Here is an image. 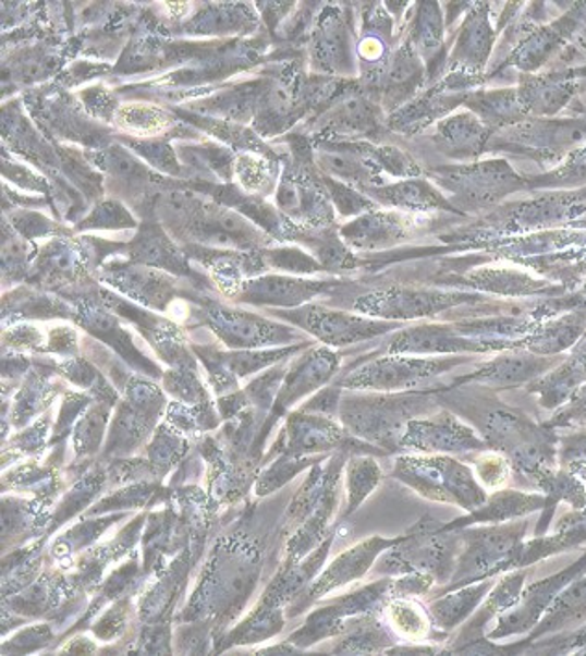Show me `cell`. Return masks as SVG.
<instances>
[{
    "label": "cell",
    "mask_w": 586,
    "mask_h": 656,
    "mask_svg": "<svg viewBox=\"0 0 586 656\" xmlns=\"http://www.w3.org/2000/svg\"><path fill=\"white\" fill-rule=\"evenodd\" d=\"M187 441L182 440L181 436L173 430L162 427L155 436V441L147 447L149 452V462L157 477H163L176 460L181 459L186 452Z\"/></svg>",
    "instance_id": "4dcf8cb0"
},
{
    "label": "cell",
    "mask_w": 586,
    "mask_h": 656,
    "mask_svg": "<svg viewBox=\"0 0 586 656\" xmlns=\"http://www.w3.org/2000/svg\"><path fill=\"white\" fill-rule=\"evenodd\" d=\"M281 319L297 325L306 330L308 335L318 338L327 345L342 348L358 341L371 340L377 336L387 335L393 328L400 327V323L379 321L369 317L353 316L337 309H327L323 306H300V308L288 309V312H274Z\"/></svg>",
    "instance_id": "52a82bcc"
},
{
    "label": "cell",
    "mask_w": 586,
    "mask_h": 656,
    "mask_svg": "<svg viewBox=\"0 0 586 656\" xmlns=\"http://www.w3.org/2000/svg\"><path fill=\"white\" fill-rule=\"evenodd\" d=\"M435 579L427 573H406L392 584V597H411L424 595L432 588Z\"/></svg>",
    "instance_id": "ab89813d"
},
{
    "label": "cell",
    "mask_w": 586,
    "mask_h": 656,
    "mask_svg": "<svg viewBox=\"0 0 586 656\" xmlns=\"http://www.w3.org/2000/svg\"><path fill=\"white\" fill-rule=\"evenodd\" d=\"M464 356H443V359H387L369 362L356 369L350 377L343 378L340 385L355 390H408L429 382L430 378L440 377L443 373L466 364Z\"/></svg>",
    "instance_id": "8992f818"
},
{
    "label": "cell",
    "mask_w": 586,
    "mask_h": 656,
    "mask_svg": "<svg viewBox=\"0 0 586 656\" xmlns=\"http://www.w3.org/2000/svg\"><path fill=\"white\" fill-rule=\"evenodd\" d=\"M524 581V575H512L503 579L498 588L493 590L492 594H488V599L485 605L472 614V618L464 623L462 631L456 634L455 645L448 647L451 653H464L469 645L477 644L483 640L485 627L492 621L496 616L503 612L505 608L512 607L518 599V590Z\"/></svg>",
    "instance_id": "ac0fdd59"
},
{
    "label": "cell",
    "mask_w": 586,
    "mask_h": 656,
    "mask_svg": "<svg viewBox=\"0 0 586 656\" xmlns=\"http://www.w3.org/2000/svg\"><path fill=\"white\" fill-rule=\"evenodd\" d=\"M105 422H107V412H89L81 425L76 427L75 433V451L78 459L95 454L100 449V438H102V430H105Z\"/></svg>",
    "instance_id": "836d02e7"
},
{
    "label": "cell",
    "mask_w": 586,
    "mask_h": 656,
    "mask_svg": "<svg viewBox=\"0 0 586 656\" xmlns=\"http://www.w3.org/2000/svg\"><path fill=\"white\" fill-rule=\"evenodd\" d=\"M472 425L450 410L424 415L406 425L401 449H416L425 454H472L487 451V441L477 436Z\"/></svg>",
    "instance_id": "9c48e42d"
},
{
    "label": "cell",
    "mask_w": 586,
    "mask_h": 656,
    "mask_svg": "<svg viewBox=\"0 0 586 656\" xmlns=\"http://www.w3.org/2000/svg\"><path fill=\"white\" fill-rule=\"evenodd\" d=\"M393 477L416 489L429 501L445 502L474 512L487 502L483 484L474 471L451 454L400 457L393 464Z\"/></svg>",
    "instance_id": "6da1fadb"
},
{
    "label": "cell",
    "mask_w": 586,
    "mask_h": 656,
    "mask_svg": "<svg viewBox=\"0 0 586 656\" xmlns=\"http://www.w3.org/2000/svg\"><path fill=\"white\" fill-rule=\"evenodd\" d=\"M210 325L229 348H266L300 340L301 336L284 325L268 321L249 312L216 308L210 312Z\"/></svg>",
    "instance_id": "5bb4252c"
},
{
    "label": "cell",
    "mask_w": 586,
    "mask_h": 656,
    "mask_svg": "<svg viewBox=\"0 0 586 656\" xmlns=\"http://www.w3.org/2000/svg\"><path fill=\"white\" fill-rule=\"evenodd\" d=\"M392 579H382L356 590L353 594L342 595L327 603L325 607L314 610L306 618L305 625L301 627L300 631L293 632L292 636L288 637V642H292L303 651L325 637L340 636L345 619L362 614H374L387 607L388 600L392 599Z\"/></svg>",
    "instance_id": "5b68a950"
},
{
    "label": "cell",
    "mask_w": 586,
    "mask_h": 656,
    "mask_svg": "<svg viewBox=\"0 0 586 656\" xmlns=\"http://www.w3.org/2000/svg\"><path fill=\"white\" fill-rule=\"evenodd\" d=\"M340 642L332 653H381L392 649L395 636L387 625H382L374 614H362L345 619Z\"/></svg>",
    "instance_id": "ffe728a7"
},
{
    "label": "cell",
    "mask_w": 586,
    "mask_h": 656,
    "mask_svg": "<svg viewBox=\"0 0 586 656\" xmlns=\"http://www.w3.org/2000/svg\"><path fill=\"white\" fill-rule=\"evenodd\" d=\"M123 515H110L107 520L82 521L81 525L73 526L65 536L57 539L52 545V551L58 558H65L73 552L81 551L82 547L91 544L107 531L108 526L121 520Z\"/></svg>",
    "instance_id": "1f68e13d"
},
{
    "label": "cell",
    "mask_w": 586,
    "mask_h": 656,
    "mask_svg": "<svg viewBox=\"0 0 586 656\" xmlns=\"http://www.w3.org/2000/svg\"><path fill=\"white\" fill-rule=\"evenodd\" d=\"M537 505H540V499H537V497L522 496V494H516V491L503 489V491H499L496 496L487 499V502L483 507L477 508L474 512H469L466 518L448 523L442 529L443 531H456V529L474 526L477 523H499V521L525 514V512H529L533 508H537Z\"/></svg>",
    "instance_id": "603a6c76"
},
{
    "label": "cell",
    "mask_w": 586,
    "mask_h": 656,
    "mask_svg": "<svg viewBox=\"0 0 586 656\" xmlns=\"http://www.w3.org/2000/svg\"><path fill=\"white\" fill-rule=\"evenodd\" d=\"M52 631L49 625L28 627L25 631L20 632L13 637L10 644L2 645V651H12V653H32V651L44 649L45 645L50 644L52 640Z\"/></svg>",
    "instance_id": "74e56055"
},
{
    "label": "cell",
    "mask_w": 586,
    "mask_h": 656,
    "mask_svg": "<svg viewBox=\"0 0 586 656\" xmlns=\"http://www.w3.org/2000/svg\"><path fill=\"white\" fill-rule=\"evenodd\" d=\"M548 366L542 359L529 356H499V359L483 364L477 372L469 373L466 377H459L455 385H480L490 388H506V386L522 385L530 377H535Z\"/></svg>",
    "instance_id": "d6986e66"
},
{
    "label": "cell",
    "mask_w": 586,
    "mask_h": 656,
    "mask_svg": "<svg viewBox=\"0 0 586 656\" xmlns=\"http://www.w3.org/2000/svg\"><path fill=\"white\" fill-rule=\"evenodd\" d=\"M347 510L345 515L353 514L362 501L381 483L382 471L371 459V454H351L347 459Z\"/></svg>",
    "instance_id": "484cf974"
},
{
    "label": "cell",
    "mask_w": 586,
    "mask_h": 656,
    "mask_svg": "<svg viewBox=\"0 0 586 656\" xmlns=\"http://www.w3.org/2000/svg\"><path fill=\"white\" fill-rule=\"evenodd\" d=\"M264 258L268 262V266L277 267L281 271L301 272V275L323 271V267L316 258L300 248H274L264 254Z\"/></svg>",
    "instance_id": "e575fe53"
},
{
    "label": "cell",
    "mask_w": 586,
    "mask_h": 656,
    "mask_svg": "<svg viewBox=\"0 0 586 656\" xmlns=\"http://www.w3.org/2000/svg\"><path fill=\"white\" fill-rule=\"evenodd\" d=\"M432 404H437V399H429V393L358 399L353 403L343 401L342 422L351 436L362 438L388 454L401 449L406 425L418 420L416 415H430Z\"/></svg>",
    "instance_id": "3957f363"
},
{
    "label": "cell",
    "mask_w": 586,
    "mask_h": 656,
    "mask_svg": "<svg viewBox=\"0 0 586 656\" xmlns=\"http://www.w3.org/2000/svg\"><path fill=\"white\" fill-rule=\"evenodd\" d=\"M487 139V129L474 112L456 113L445 119L438 126V142L442 143L445 153L459 160L474 158L477 150L483 149Z\"/></svg>",
    "instance_id": "44dd1931"
},
{
    "label": "cell",
    "mask_w": 586,
    "mask_h": 656,
    "mask_svg": "<svg viewBox=\"0 0 586 656\" xmlns=\"http://www.w3.org/2000/svg\"><path fill=\"white\" fill-rule=\"evenodd\" d=\"M338 406H340V388H327L321 391L318 396L310 399L308 403L301 406V412H308V414L327 415L332 417L337 414Z\"/></svg>",
    "instance_id": "60d3db41"
},
{
    "label": "cell",
    "mask_w": 586,
    "mask_h": 656,
    "mask_svg": "<svg viewBox=\"0 0 586 656\" xmlns=\"http://www.w3.org/2000/svg\"><path fill=\"white\" fill-rule=\"evenodd\" d=\"M512 180L505 163L487 161L451 171L440 179V184L455 193V203L462 198L468 206H483L492 203L499 187H511Z\"/></svg>",
    "instance_id": "9a60e30c"
},
{
    "label": "cell",
    "mask_w": 586,
    "mask_h": 656,
    "mask_svg": "<svg viewBox=\"0 0 586 656\" xmlns=\"http://www.w3.org/2000/svg\"><path fill=\"white\" fill-rule=\"evenodd\" d=\"M401 539H403V536L392 539L374 536V538L351 547L350 551L342 552L340 557L332 560L331 566L316 581H313V584L297 599L290 603L288 618H295L297 614L303 612L306 607H310L313 603L321 599L323 595L329 594L332 590L342 588V586H347L350 582L362 579L368 573L377 557L384 551H390L393 545L400 544Z\"/></svg>",
    "instance_id": "30bf717a"
},
{
    "label": "cell",
    "mask_w": 586,
    "mask_h": 656,
    "mask_svg": "<svg viewBox=\"0 0 586 656\" xmlns=\"http://www.w3.org/2000/svg\"><path fill=\"white\" fill-rule=\"evenodd\" d=\"M377 193L382 201H387L388 205L401 206L408 210H430V208H450L451 210L450 201H445L425 180H408V182H401L398 186L377 190Z\"/></svg>",
    "instance_id": "cb8c5ba5"
},
{
    "label": "cell",
    "mask_w": 586,
    "mask_h": 656,
    "mask_svg": "<svg viewBox=\"0 0 586 656\" xmlns=\"http://www.w3.org/2000/svg\"><path fill=\"white\" fill-rule=\"evenodd\" d=\"M350 436L332 417L300 410L288 415L286 427L269 451L268 459L279 454L318 457L327 451H342Z\"/></svg>",
    "instance_id": "7c38bea8"
},
{
    "label": "cell",
    "mask_w": 586,
    "mask_h": 656,
    "mask_svg": "<svg viewBox=\"0 0 586 656\" xmlns=\"http://www.w3.org/2000/svg\"><path fill=\"white\" fill-rule=\"evenodd\" d=\"M418 44L427 52H437L442 47V15L435 4L422 7V17L418 20Z\"/></svg>",
    "instance_id": "8d00e7d4"
},
{
    "label": "cell",
    "mask_w": 586,
    "mask_h": 656,
    "mask_svg": "<svg viewBox=\"0 0 586 656\" xmlns=\"http://www.w3.org/2000/svg\"><path fill=\"white\" fill-rule=\"evenodd\" d=\"M479 299L469 293L459 291L392 290L374 291L369 295L358 297L353 308L368 316L387 317V319H416V317L437 316L445 309L456 308L462 304H474Z\"/></svg>",
    "instance_id": "ba28073f"
},
{
    "label": "cell",
    "mask_w": 586,
    "mask_h": 656,
    "mask_svg": "<svg viewBox=\"0 0 586 656\" xmlns=\"http://www.w3.org/2000/svg\"><path fill=\"white\" fill-rule=\"evenodd\" d=\"M332 192H334V201H337V205L340 206V211L342 214H353V211H361L366 203L362 201L356 193L350 192V190H345V187L334 186L331 184Z\"/></svg>",
    "instance_id": "f6af8a7d"
},
{
    "label": "cell",
    "mask_w": 586,
    "mask_h": 656,
    "mask_svg": "<svg viewBox=\"0 0 586 656\" xmlns=\"http://www.w3.org/2000/svg\"><path fill=\"white\" fill-rule=\"evenodd\" d=\"M327 454L318 457H292V454H279L273 464L264 471L263 475L256 481V496H269L277 489H281L284 484L290 483L295 475L306 467H314L318 462H323Z\"/></svg>",
    "instance_id": "f1b7e54d"
},
{
    "label": "cell",
    "mask_w": 586,
    "mask_h": 656,
    "mask_svg": "<svg viewBox=\"0 0 586 656\" xmlns=\"http://www.w3.org/2000/svg\"><path fill=\"white\" fill-rule=\"evenodd\" d=\"M490 45H492V28L488 25L487 13L480 8H475V12L472 10L468 13L459 34V41L453 52L455 68H480L487 60Z\"/></svg>",
    "instance_id": "7402d4cb"
},
{
    "label": "cell",
    "mask_w": 586,
    "mask_h": 656,
    "mask_svg": "<svg viewBox=\"0 0 586 656\" xmlns=\"http://www.w3.org/2000/svg\"><path fill=\"white\" fill-rule=\"evenodd\" d=\"M475 471L479 478L483 488H498L501 484L506 483V478L511 475V467L499 452L480 451L479 457L475 459Z\"/></svg>",
    "instance_id": "d590c367"
},
{
    "label": "cell",
    "mask_w": 586,
    "mask_h": 656,
    "mask_svg": "<svg viewBox=\"0 0 586 656\" xmlns=\"http://www.w3.org/2000/svg\"><path fill=\"white\" fill-rule=\"evenodd\" d=\"M343 235L347 242L361 248L387 247L392 243L400 242V223L390 221V217L368 216L362 217L356 223L343 229Z\"/></svg>",
    "instance_id": "83f0119b"
},
{
    "label": "cell",
    "mask_w": 586,
    "mask_h": 656,
    "mask_svg": "<svg viewBox=\"0 0 586 656\" xmlns=\"http://www.w3.org/2000/svg\"><path fill=\"white\" fill-rule=\"evenodd\" d=\"M286 621L284 610L281 607H266L258 605L255 612L251 614L249 618L245 619L242 625H237L229 636L227 647L231 645L255 644V642H264L268 637H273L282 631Z\"/></svg>",
    "instance_id": "4316f807"
},
{
    "label": "cell",
    "mask_w": 586,
    "mask_h": 656,
    "mask_svg": "<svg viewBox=\"0 0 586 656\" xmlns=\"http://www.w3.org/2000/svg\"><path fill=\"white\" fill-rule=\"evenodd\" d=\"M47 423H41V425H36V427L30 428V430H26V433H21L20 436H15L12 440V449H17L21 454H36V452L41 451V446H44L45 436H47Z\"/></svg>",
    "instance_id": "7bdbcfd3"
},
{
    "label": "cell",
    "mask_w": 586,
    "mask_h": 656,
    "mask_svg": "<svg viewBox=\"0 0 586 656\" xmlns=\"http://www.w3.org/2000/svg\"><path fill=\"white\" fill-rule=\"evenodd\" d=\"M108 475L102 470H95L94 473L86 475L84 481L76 484L75 488L69 491V496L63 499L62 505L57 508V512L50 521L49 533L57 531L58 526L65 523L69 518H73L76 512H81L86 508V505L94 501L95 497L99 496L100 489L105 488Z\"/></svg>",
    "instance_id": "f546056e"
},
{
    "label": "cell",
    "mask_w": 586,
    "mask_h": 656,
    "mask_svg": "<svg viewBox=\"0 0 586 656\" xmlns=\"http://www.w3.org/2000/svg\"><path fill=\"white\" fill-rule=\"evenodd\" d=\"M387 616L388 623L392 625L393 631L411 642H422L430 634L432 619H430L429 610H425L414 600L392 597L387 603Z\"/></svg>",
    "instance_id": "d4e9b609"
},
{
    "label": "cell",
    "mask_w": 586,
    "mask_h": 656,
    "mask_svg": "<svg viewBox=\"0 0 586 656\" xmlns=\"http://www.w3.org/2000/svg\"><path fill=\"white\" fill-rule=\"evenodd\" d=\"M338 364H340L338 354L327 351V349L313 351V353L305 354L303 359L295 362V366L290 369V373H286V377L282 380L281 390L274 397L271 414L266 417L263 433H260V438L256 444V454H258L256 459L260 460L264 441L268 438L269 430L273 428L277 420L288 409H292L293 404L301 401L303 397L313 393L314 390H318L319 386L325 385L337 372Z\"/></svg>",
    "instance_id": "8fae6325"
},
{
    "label": "cell",
    "mask_w": 586,
    "mask_h": 656,
    "mask_svg": "<svg viewBox=\"0 0 586 656\" xmlns=\"http://www.w3.org/2000/svg\"><path fill=\"white\" fill-rule=\"evenodd\" d=\"M126 607H129L126 600H118V605L110 608V610L95 623L94 632L100 640L108 642V640H112V637L121 634V631L125 629Z\"/></svg>",
    "instance_id": "f35d334b"
},
{
    "label": "cell",
    "mask_w": 586,
    "mask_h": 656,
    "mask_svg": "<svg viewBox=\"0 0 586 656\" xmlns=\"http://www.w3.org/2000/svg\"><path fill=\"white\" fill-rule=\"evenodd\" d=\"M524 529L522 525L461 529L462 545L456 558L455 571L450 582L437 595L462 588L472 582L490 579L498 571L503 570L506 562L511 560L512 552H516V545Z\"/></svg>",
    "instance_id": "277c9868"
},
{
    "label": "cell",
    "mask_w": 586,
    "mask_h": 656,
    "mask_svg": "<svg viewBox=\"0 0 586 656\" xmlns=\"http://www.w3.org/2000/svg\"><path fill=\"white\" fill-rule=\"evenodd\" d=\"M442 526L432 518H424L400 544L393 545L375 571L379 575L427 573L445 586L455 571L462 539L461 529L443 531Z\"/></svg>",
    "instance_id": "7a4b0ae2"
},
{
    "label": "cell",
    "mask_w": 586,
    "mask_h": 656,
    "mask_svg": "<svg viewBox=\"0 0 586 656\" xmlns=\"http://www.w3.org/2000/svg\"><path fill=\"white\" fill-rule=\"evenodd\" d=\"M496 345L487 341L474 340L462 335L455 323L453 325H419L405 328L392 340L388 341L390 353L408 354H456L487 353Z\"/></svg>",
    "instance_id": "4fadbf2b"
},
{
    "label": "cell",
    "mask_w": 586,
    "mask_h": 656,
    "mask_svg": "<svg viewBox=\"0 0 586 656\" xmlns=\"http://www.w3.org/2000/svg\"><path fill=\"white\" fill-rule=\"evenodd\" d=\"M168 390L187 401V403H199L200 399L205 397V391L200 388L199 382H195L194 378L187 377L186 375H175L171 382H168Z\"/></svg>",
    "instance_id": "ee69618b"
},
{
    "label": "cell",
    "mask_w": 586,
    "mask_h": 656,
    "mask_svg": "<svg viewBox=\"0 0 586 656\" xmlns=\"http://www.w3.org/2000/svg\"><path fill=\"white\" fill-rule=\"evenodd\" d=\"M169 640H171V632H169L168 625L147 627V629H144V634H142L139 651H145V653H169L171 651Z\"/></svg>",
    "instance_id": "b9f144b4"
},
{
    "label": "cell",
    "mask_w": 586,
    "mask_h": 656,
    "mask_svg": "<svg viewBox=\"0 0 586 656\" xmlns=\"http://www.w3.org/2000/svg\"><path fill=\"white\" fill-rule=\"evenodd\" d=\"M329 288L327 282L316 280L292 279V277H263V279L245 282L240 301L251 304H268L300 308L303 304L321 295Z\"/></svg>",
    "instance_id": "2e32d148"
},
{
    "label": "cell",
    "mask_w": 586,
    "mask_h": 656,
    "mask_svg": "<svg viewBox=\"0 0 586 656\" xmlns=\"http://www.w3.org/2000/svg\"><path fill=\"white\" fill-rule=\"evenodd\" d=\"M81 640V637H78ZM75 640L73 644H68L63 647V651H69V653H95L97 651V645L91 644L88 637H84V642H78Z\"/></svg>",
    "instance_id": "bcb514c9"
},
{
    "label": "cell",
    "mask_w": 586,
    "mask_h": 656,
    "mask_svg": "<svg viewBox=\"0 0 586 656\" xmlns=\"http://www.w3.org/2000/svg\"><path fill=\"white\" fill-rule=\"evenodd\" d=\"M157 491V484H132L131 488L121 489L115 496L107 497L97 502L94 508H89L88 515L105 514L108 510H119V508L144 507Z\"/></svg>",
    "instance_id": "d6a6232c"
},
{
    "label": "cell",
    "mask_w": 586,
    "mask_h": 656,
    "mask_svg": "<svg viewBox=\"0 0 586 656\" xmlns=\"http://www.w3.org/2000/svg\"><path fill=\"white\" fill-rule=\"evenodd\" d=\"M492 588V579H483L480 582H472L462 588L437 595L429 605L432 625L450 632L462 623H466Z\"/></svg>",
    "instance_id": "e0dca14e"
}]
</instances>
